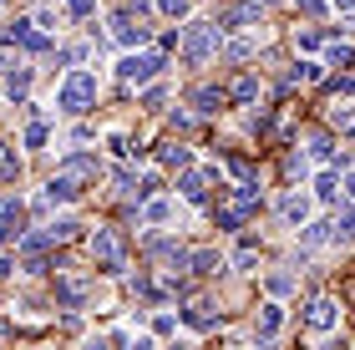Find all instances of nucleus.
Here are the masks:
<instances>
[{
    "instance_id": "nucleus-16",
    "label": "nucleus",
    "mask_w": 355,
    "mask_h": 350,
    "mask_svg": "<svg viewBox=\"0 0 355 350\" xmlns=\"http://www.w3.org/2000/svg\"><path fill=\"white\" fill-rule=\"evenodd\" d=\"M330 234H335V244H350V238H355V203H350L345 213H335V224H330Z\"/></svg>"
},
{
    "instance_id": "nucleus-14",
    "label": "nucleus",
    "mask_w": 355,
    "mask_h": 350,
    "mask_svg": "<svg viewBox=\"0 0 355 350\" xmlns=\"http://www.w3.org/2000/svg\"><path fill=\"white\" fill-rule=\"evenodd\" d=\"M254 21H259V6H234V10H223V21H218V26L239 30V26H254Z\"/></svg>"
},
{
    "instance_id": "nucleus-29",
    "label": "nucleus",
    "mask_w": 355,
    "mask_h": 350,
    "mask_svg": "<svg viewBox=\"0 0 355 350\" xmlns=\"http://www.w3.org/2000/svg\"><path fill=\"white\" fill-rule=\"evenodd\" d=\"M21 163H15V148H0V178H15Z\"/></svg>"
},
{
    "instance_id": "nucleus-8",
    "label": "nucleus",
    "mask_w": 355,
    "mask_h": 350,
    "mask_svg": "<svg viewBox=\"0 0 355 350\" xmlns=\"http://www.w3.org/2000/svg\"><path fill=\"white\" fill-rule=\"evenodd\" d=\"M26 238V209L21 203H6V209H0V249H10V244H21Z\"/></svg>"
},
{
    "instance_id": "nucleus-7",
    "label": "nucleus",
    "mask_w": 355,
    "mask_h": 350,
    "mask_svg": "<svg viewBox=\"0 0 355 350\" xmlns=\"http://www.w3.org/2000/svg\"><path fill=\"white\" fill-rule=\"evenodd\" d=\"M310 213H315V198L310 193H284L279 198V218L289 229H310Z\"/></svg>"
},
{
    "instance_id": "nucleus-21",
    "label": "nucleus",
    "mask_w": 355,
    "mask_h": 350,
    "mask_svg": "<svg viewBox=\"0 0 355 350\" xmlns=\"http://www.w3.org/2000/svg\"><path fill=\"white\" fill-rule=\"evenodd\" d=\"M56 299H61L67 310H82V299H87V284H61V290H56Z\"/></svg>"
},
{
    "instance_id": "nucleus-20",
    "label": "nucleus",
    "mask_w": 355,
    "mask_h": 350,
    "mask_svg": "<svg viewBox=\"0 0 355 350\" xmlns=\"http://www.w3.org/2000/svg\"><path fill=\"white\" fill-rule=\"evenodd\" d=\"M26 87H31V71L26 67H10L6 71V91H10V97H26Z\"/></svg>"
},
{
    "instance_id": "nucleus-5",
    "label": "nucleus",
    "mask_w": 355,
    "mask_h": 350,
    "mask_svg": "<svg viewBox=\"0 0 355 350\" xmlns=\"http://www.w3.org/2000/svg\"><path fill=\"white\" fill-rule=\"evenodd\" d=\"M304 325H310L315 335H330V330L340 325V305H335L330 295H320V299H310V310H304Z\"/></svg>"
},
{
    "instance_id": "nucleus-2",
    "label": "nucleus",
    "mask_w": 355,
    "mask_h": 350,
    "mask_svg": "<svg viewBox=\"0 0 355 350\" xmlns=\"http://www.w3.org/2000/svg\"><path fill=\"white\" fill-rule=\"evenodd\" d=\"M92 259L102 274H122V264H127V249H122V234L117 229H96L92 238Z\"/></svg>"
},
{
    "instance_id": "nucleus-28",
    "label": "nucleus",
    "mask_w": 355,
    "mask_h": 350,
    "mask_svg": "<svg viewBox=\"0 0 355 350\" xmlns=\"http://www.w3.org/2000/svg\"><path fill=\"white\" fill-rule=\"evenodd\" d=\"M335 127H340L345 137H355V107H335Z\"/></svg>"
},
{
    "instance_id": "nucleus-13",
    "label": "nucleus",
    "mask_w": 355,
    "mask_h": 350,
    "mask_svg": "<svg viewBox=\"0 0 355 350\" xmlns=\"http://www.w3.org/2000/svg\"><path fill=\"white\" fill-rule=\"evenodd\" d=\"M223 102H229V91H218V87H198V91H193V107H198L203 117H208V112H218Z\"/></svg>"
},
{
    "instance_id": "nucleus-39",
    "label": "nucleus",
    "mask_w": 355,
    "mask_h": 350,
    "mask_svg": "<svg viewBox=\"0 0 355 350\" xmlns=\"http://www.w3.org/2000/svg\"><path fill=\"white\" fill-rule=\"evenodd\" d=\"M345 193H350V203H355V168L345 173Z\"/></svg>"
},
{
    "instance_id": "nucleus-42",
    "label": "nucleus",
    "mask_w": 355,
    "mask_h": 350,
    "mask_svg": "<svg viewBox=\"0 0 355 350\" xmlns=\"http://www.w3.org/2000/svg\"><path fill=\"white\" fill-rule=\"evenodd\" d=\"M259 6H284V0H259Z\"/></svg>"
},
{
    "instance_id": "nucleus-32",
    "label": "nucleus",
    "mask_w": 355,
    "mask_h": 350,
    "mask_svg": "<svg viewBox=\"0 0 355 350\" xmlns=\"http://www.w3.org/2000/svg\"><path fill=\"white\" fill-rule=\"evenodd\" d=\"M41 142H46V122L36 117V122L26 127V148H41Z\"/></svg>"
},
{
    "instance_id": "nucleus-37",
    "label": "nucleus",
    "mask_w": 355,
    "mask_h": 350,
    "mask_svg": "<svg viewBox=\"0 0 355 350\" xmlns=\"http://www.w3.org/2000/svg\"><path fill=\"white\" fill-rule=\"evenodd\" d=\"M67 6H71V15H92V10H96V0H67Z\"/></svg>"
},
{
    "instance_id": "nucleus-18",
    "label": "nucleus",
    "mask_w": 355,
    "mask_h": 350,
    "mask_svg": "<svg viewBox=\"0 0 355 350\" xmlns=\"http://www.w3.org/2000/svg\"><path fill=\"white\" fill-rule=\"evenodd\" d=\"M188 325H193V330H214V325H218L214 305H203V299H198V305H188Z\"/></svg>"
},
{
    "instance_id": "nucleus-27",
    "label": "nucleus",
    "mask_w": 355,
    "mask_h": 350,
    "mask_svg": "<svg viewBox=\"0 0 355 350\" xmlns=\"http://www.w3.org/2000/svg\"><path fill=\"white\" fill-rule=\"evenodd\" d=\"M76 229H82V224H71V218H61V224H51L46 234H51V244H56V238H61V244H67V238H76Z\"/></svg>"
},
{
    "instance_id": "nucleus-22",
    "label": "nucleus",
    "mask_w": 355,
    "mask_h": 350,
    "mask_svg": "<svg viewBox=\"0 0 355 350\" xmlns=\"http://www.w3.org/2000/svg\"><path fill=\"white\" fill-rule=\"evenodd\" d=\"M229 97L234 102H254V97H259V82H254V76H239V82L229 87Z\"/></svg>"
},
{
    "instance_id": "nucleus-1",
    "label": "nucleus",
    "mask_w": 355,
    "mask_h": 350,
    "mask_svg": "<svg viewBox=\"0 0 355 350\" xmlns=\"http://www.w3.org/2000/svg\"><path fill=\"white\" fill-rule=\"evenodd\" d=\"M92 102H96V76H92V71H71L67 82H61V97H56V107L76 117V112H87Z\"/></svg>"
},
{
    "instance_id": "nucleus-11",
    "label": "nucleus",
    "mask_w": 355,
    "mask_h": 350,
    "mask_svg": "<svg viewBox=\"0 0 355 350\" xmlns=\"http://www.w3.org/2000/svg\"><path fill=\"white\" fill-rule=\"evenodd\" d=\"M6 41H21L26 51H46V46H51V41L41 36V30H31V21H15V26L6 30Z\"/></svg>"
},
{
    "instance_id": "nucleus-25",
    "label": "nucleus",
    "mask_w": 355,
    "mask_h": 350,
    "mask_svg": "<svg viewBox=\"0 0 355 350\" xmlns=\"http://www.w3.org/2000/svg\"><path fill=\"white\" fill-rule=\"evenodd\" d=\"M315 193H320V198H325V203H330L335 193H340V178H335V173H320V183H315Z\"/></svg>"
},
{
    "instance_id": "nucleus-30",
    "label": "nucleus",
    "mask_w": 355,
    "mask_h": 350,
    "mask_svg": "<svg viewBox=\"0 0 355 350\" xmlns=\"http://www.w3.org/2000/svg\"><path fill=\"white\" fill-rule=\"evenodd\" d=\"M315 76H320V67H315V61H300V67L289 71V82H315Z\"/></svg>"
},
{
    "instance_id": "nucleus-9",
    "label": "nucleus",
    "mask_w": 355,
    "mask_h": 350,
    "mask_svg": "<svg viewBox=\"0 0 355 350\" xmlns=\"http://www.w3.org/2000/svg\"><path fill=\"white\" fill-rule=\"evenodd\" d=\"M61 173H67L71 183H87V178H102V163H96L92 152H76V157H67V163H61Z\"/></svg>"
},
{
    "instance_id": "nucleus-43",
    "label": "nucleus",
    "mask_w": 355,
    "mask_h": 350,
    "mask_svg": "<svg viewBox=\"0 0 355 350\" xmlns=\"http://www.w3.org/2000/svg\"><path fill=\"white\" fill-rule=\"evenodd\" d=\"M254 350H269V345H254Z\"/></svg>"
},
{
    "instance_id": "nucleus-31",
    "label": "nucleus",
    "mask_w": 355,
    "mask_h": 350,
    "mask_svg": "<svg viewBox=\"0 0 355 350\" xmlns=\"http://www.w3.org/2000/svg\"><path fill=\"white\" fill-rule=\"evenodd\" d=\"M157 10H163L168 21H178V15H188V0H157Z\"/></svg>"
},
{
    "instance_id": "nucleus-4",
    "label": "nucleus",
    "mask_w": 355,
    "mask_h": 350,
    "mask_svg": "<svg viewBox=\"0 0 355 350\" xmlns=\"http://www.w3.org/2000/svg\"><path fill=\"white\" fill-rule=\"evenodd\" d=\"M254 213H259V188L244 183V188L234 193L229 209H218V229H239V224H244V218H254Z\"/></svg>"
},
{
    "instance_id": "nucleus-6",
    "label": "nucleus",
    "mask_w": 355,
    "mask_h": 350,
    "mask_svg": "<svg viewBox=\"0 0 355 350\" xmlns=\"http://www.w3.org/2000/svg\"><path fill=\"white\" fill-rule=\"evenodd\" d=\"M157 71H163V56H153V51H148V56H127L122 67H117V76H122L127 87H132V82H137V87H142V82H153Z\"/></svg>"
},
{
    "instance_id": "nucleus-10",
    "label": "nucleus",
    "mask_w": 355,
    "mask_h": 350,
    "mask_svg": "<svg viewBox=\"0 0 355 350\" xmlns=\"http://www.w3.org/2000/svg\"><path fill=\"white\" fill-rule=\"evenodd\" d=\"M279 325H284V310H279V305H264V310H259V320H254V335L269 345L274 335H279Z\"/></svg>"
},
{
    "instance_id": "nucleus-24",
    "label": "nucleus",
    "mask_w": 355,
    "mask_h": 350,
    "mask_svg": "<svg viewBox=\"0 0 355 350\" xmlns=\"http://www.w3.org/2000/svg\"><path fill=\"white\" fill-rule=\"evenodd\" d=\"M168 218H173V203L168 198H153L148 203V224H168Z\"/></svg>"
},
{
    "instance_id": "nucleus-15",
    "label": "nucleus",
    "mask_w": 355,
    "mask_h": 350,
    "mask_svg": "<svg viewBox=\"0 0 355 350\" xmlns=\"http://www.w3.org/2000/svg\"><path fill=\"white\" fill-rule=\"evenodd\" d=\"M183 198L188 203H208V173H188L183 178Z\"/></svg>"
},
{
    "instance_id": "nucleus-3",
    "label": "nucleus",
    "mask_w": 355,
    "mask_h": 350,
    "mask_svg": "<svg viewBox=\"0 0 355 350\" xmlns=\"http://www.w3.org/2000/svg\"><path fill=\"white\" fill-rule=\"evenodd\" d=\"M218 51V26H208V21H198V26H188L183 30V56L193 61V67H203L208 56Z\"/></svg>"
},
{
    "instance_id": "nucleus-34",
    "label": "nucleus",
    "mask_w": 355,
    "mask_h": 350,
    "mask_svg": "<svg viewBox=\"0 0 355 350\" xmlns=\"http://www.w3.org/2000/svg\"><path fill=\"white\" fill-rule=\"evenodd\" d=\"M269 290L274 295H289V290H295V279H289V274H269Z\"/></svg>"
},
{
    "instance_id": "nucleus-23",
    "label": "nucleus",
    "mask_w": 355,
    "mask_h": 350,
    "mask_svg": "<svg viewBox=\"0 0 355 350\" xmlns=\"http://www.w3.org/2000/svg\"><path fill=\"white\" fill-rule=\"evenodd\" d=\"M188 148H178V142H168V148H163V168H188Z\"/></svg>"
},
{
    "instance_id": "nucleus-17",
    "label": "nucleus",
    "mask_w": 355,
    "mask_h": 350,
    "mask_svg": "<svg viewBox=\"0 0 355 350\" xmlns=\"http://www.w3.org/2000/svg\"><path fill=\"white\" fill-rule=\"evenodd\" d=\"M112 36H117L122 46H142V41H148V26H132V21H127V15H122V21H117V30H112Z\"/></svg>"
},
{
    "instance_id": "nucleus-38",
    "label": "nucleus",
    "mask_w": 355,
    "mask_h": 350,
    "mask_svg": "<svg viewBox=\"0 0 355 350\" xmlns=\"http://www.w3.org/2000/svg\"><path fill=\"white\" fill-rule=\"evenodd\" d=\"M300 10L304 15H320V10H325V0H300Z\"/></svg>"
},
{
    "instance_id": "nucleus-36",
    "label": "nucleus",
    "mask_w": 355,
    "mask_h": 350,
    "mask_svg": "<svg viewBox=\"0 0 355 350\" xmlns=\"http://www.w3.org/2000/svg\"><path fill=\"white\" fill-rule=\"evenodd\" d=\"M229 56H239V61L254 56V41H234V46H229Z\"/></svg>"
},
{
    "instance_id": "nucleus-33",
    "label": "nucleus",
    "mask_w": 355,
    "mask_h": 350,
    "mask_svg": "<svg viewBox=\"0 0 355 350\" xmlns=\"http://www.w3.org/2000/svg\"><path fill=\"white\" fill-rule=\"evenodd\" d=\"M234 264H239V269H254V264H259V254H254V249L244 244V249H239V254H234Z\"/></svg>"
},
{
    "instance_id": "nucleus-40",
    "label": "nucleus",
    "mask_w": 355,
    "mask_h": 350,
    "mask_svg": "<svg viewBox=\"0 0 355 350\" xmlns=\"http://www.w3.org/2000/svg\"><path fill=\"white\" fill-rule=\"evenodd\" d=\"M330 6H335V10H355V0H330Z\"/></svg>"
},
{
    "instance_id": "nucleus-35",
    "label": "nucleus",
    "mask_w": 355,
    "mask_h": 350,
    "mask_svg": "<svg viewBox=\"0 0 355 350\" xmlns=\"http://www.w3.org/2000/svg\"><path fill=\"white\" fill-rule=\"evenodd\" d=\"M310 152H315V157H330V152H335V142H330V137H315V142H310Z\"/></svg>"
},
{
    "instance_id": "nucleus-26",
    "label": "nucleus",
    "mask_w": 355,
    "mask_h": 350,
    "mask_svg": "<svg viewBox=\"0 0 355 350\" xmlns=\"http://www.w3.org/2000/svg\"><path fill=\"white\" fill-rule=\"evenodd\" d=\"M325 61H330V67H355V51H350V46H330Z\"/></svg>"
},
{
    "instance_id": "nucleus-41",
    "label": "nucleus",
    "mask_w": 355,
    "mask_h": 350,
    "mask_svg": "<svg viewBox=\"0 0 355 350\" xmlns=\"http://www.w3.org/2000/svg\"><path fill=\"white\" fill-rule=\"evenodd\" d=\"M87 350H107V340H87Z\"/></svg>"
},
{
    "instance_id": "nucleus-19",
    "label": "nucleus",
    "mask_w": 355,
    "mask_h": 350,
    "mask_svg": "<svg viewBox=\"0 0 355 350\" xmlns=\"http://www.w3.org/2000/svg\"><path fill=\"white\" fill-rule=\"evenodd\" d=\"M193 274H218V269H223V259H218V254L214 249H198V254H193Z\"/></svg>"
},
{
    "instance_id": "nucleus-12",
    "label": "nucleus",
    "mask_w": 355,
    "mask_h": 350,
    "mask_svg": "<svg viewBox=\"0 0 355 350\" xmlns=\"http://www.w3.org/2000/svg\"><path fill=\"white\" fill-rule=\"evenodd\" d=\"M76 193H82V188H76L67 173H56V178L46 183V198H51V203H76Z\"/></svg>"
}]
</instances>
